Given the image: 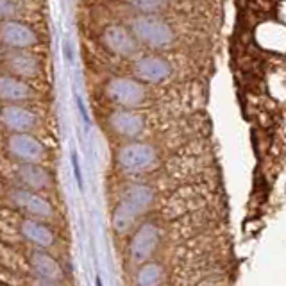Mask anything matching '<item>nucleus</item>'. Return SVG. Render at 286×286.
<instances>
[{"instance_id": "obj_6", "label": "nucleus", "mask_w": 286, "mask_h": 286, "mask_svg": "<svg viewBox=\"0 0 286 286\" xmlns=\"http://www.w3.org/2000/svg\"><path fill=\"white\" fill-rule=\"evenodd\" d=\"M106 127L116 138L139 139L143 132L151 127L149 111L143 108H115L106 118Z\"/></svg>"}, {"instance_id": "obj_13", "label": "nucleus", "mask_w": 286, "mask_h": 286, "mask_svg": "<svg viewBox=\"0 0 286 286\" xmlns=\"http://www.w3.org/2000/svg\"><path fill=\"white\" fill-rule=\"evenodd\" d=\"M20 2L18 0H0V20L18 18Z\"/></svg>"}, {"instance_id": "obj_10", "label": "nucleus", "mask_w": 286, "mask_h": 286, "mask_svg": "<svg viewBox=\"0 0 286 286\" xmlns=\"http://www.w3.org/2000/svg\"><path fill=\"white\" fill-rule=\"evenodd\" d=\"M39 36L31 23L20 18L0 20V49H34Z\"/></svg>"}, {"instance_id": "obj_16", "label": "nucleus", "mask_w": 286, "mask_h": 286, "mask_svg": "<svg viewBox=\"0 0 286 286\" xmlns=\"http://www.w3.org/2000/svg\"><path fill=\"white\" fill-rule=\"evenodd\" d=\"M95 286H102V281H101V277H97V279H95Z\"/></svg>"}, {"instance_id": "obj_7", "label": "nucleus", "mask_w": 286, "mask_h": 286, "mask_svg": "<svg viewBox=\"0 0 286 286\" xmlns=\"http://www.w3.org/2000/svg\"><path fill=\"white\" fill-rule=\"evenodd\" d=\"M41 70V59L31 49H0V72L2 74L31 81V79L39 77Z\"/></svg>"}, {"instance_id": "obj_14", "label": "nucleus", "mask_w": 286, "mask_h": 286, "mask_svg": "<svg viewBox=\"0 0 286 286\" xmlns=\"http://www.w3.org/2000/svg\"><path fill=\"white\" fill-rule=\"evenodd\" d=\"M72 165H74V174H75V179H77V186L82 189V175H81V166H79L77 152H72Z\"/></svg>"}, {"instance_id": "obj_2", "label": "nucleus", "mask_w": 286, "mask_h": 286, "mask_svg": "<svg viewBox=\"0 0 286 286\" xmlns=\"http://www.w3.org/2000/svg\"><path fill=\"white\" fill-rule=\"evenodd\" d=\"M104 99L115 108H143L151 101L149 84L132 75H113L102 86Z\"/></svg>"}, {"instance_id": "obj_8", "label": "nucleus", "mask_w": 286, "mask_h": 286, "mask_svg": "<svg viewBox=\"0 0 286 286\" xmlns=\"http://www.w3.org/2000/svg\"><path fill=\"white\" fill-rule=\"evenodd\" d=\"M41 127V116L31 104L0 102V129L34 132Z\"/></svg>"}, {"instance_id": "obj_12", "label": "nucleus", "mask_w": 286, "mask_h": 286, "mask_svg": "<svg viewBox=\"0 0 286 286\" xmlns=\"http://www.w3.org/2000/svg\"><path fill=\"white\" fill-rule=\"evenodd\" d=\"M124 2L134 13H147V15L149 13L163 15L170 6V0H124Z\"/></svg>"}, {"instance_id": "obj_4", "label": "nucleus", "mask_w": 286, "mask_h": 286, "mask_svg": "<svg viewBox=\"0 0 286 286\" xmlns=\"http://www.w3.org/2000/svg\"><path fill=\"white\" fill-rule=\"evenodd\" d=\"M159 156L161 151L156 143L145 141V139H129L116 151L115 158L122 170L141 174V172L152 170L158 165Z\"/></svg>"}, {"instance_id": "obj_15", "label": "nucleus", "mask_w": 286, "mask_h": 286, "mask_svg": "<svg viewBox=\"0 0 286 286\" xmlns=\"http://www.w3.org/2000/svg\"><path fill=\"white\" fill-rule=\"evenodd\" d=\"M77 106H79V111H81V116H82V120H84L86 127H89V116H88V111H86L84 102H82L81 97H77Z\"/></svg>"}, {"instance_id": "obj_5", "label": "nucleus", "mask_w": 286, "mask_h": 286, "mask_svg": "<svg viewBox=\"0 0 286 286\" xmlns=\"http://www.w3.org/2000/svg\"><path fill=\"white\" fill-rule=\"evenodd\" d=\"M175 66L168 56L163 52L138 54L131 59V75L149 86H158L168 82L174 77Z\"/></svg>"}, {"instance_id": "obj_3", "label": "nucleus", "mask_w": 286, "mask_h": 286, "mask_svg": "<svg viewBox=\"0 0 286 286\" xmlns=\"http://www.w3.org/2000/svg\"><path fill=\"white\" fill-rule=\"evenodd\" d=\"M0 151L9 159L22 163H41L46 158V147L32 132L0 129Z\"/></svg>"}, {"instance_id": "obj_9", "label": "nucleus", "mask_w": 286, "mask_h": 286, "mask_svg": "<svg viewBox=\"0 0 286 286\" xmlns=\"http://www.w3.org/2000/svg\"><path fill=\"white\" fill-rule=\"evenodd\" d=\"M99 39L106 52L120 59H132L139 54L138 41L127 29V25H122V23H108L102 29Z\"/></svg>"}, {"instance_id": "obj_1", "label": "nucleus", "mask_w": 286, "mask_h": 286, "mask_svg": "<svg viewBox=\"0 0 286 286\" xmlns=\"http://www.w3.org/2000/svg\"><path fill=\"white\" fill-rule=\"evenodd\" d=\"M127 29L139 46H147L156 52H165L177 43L174 23L158 13H136L127 20Z\"/></svg>"}, {"instance_id": "obj_11", "label": "nucleus", "mask_w": 286, "mask_h": 286, "mask_svg": "<svg viewBox=\"0 0 286 286\" xmlns=\"http://www.w3.org/2000/svg\"><path fill=\"white\" fill-rule=\"evenodd\" d=\"M38 93L25 79L0 72V102H16V104H31L36 101Z\"/></svg>"}]
</instances>
